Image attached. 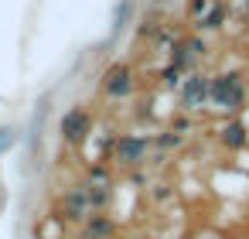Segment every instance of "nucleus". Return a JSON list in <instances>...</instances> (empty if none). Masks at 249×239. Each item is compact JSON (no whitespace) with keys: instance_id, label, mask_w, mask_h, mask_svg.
I'll list each match as a JSON object with an SVG mask.
<instances>
[{"instance_id":"obj_1","label":"nucleus","mask_w":249,"mask_h":239,"mask_svg":"<svg viewBox=\"0 0 249 239\" xmlns=\"http://www.w3.org/2000/svg\"><path fill=\"white\" fill-rule=\"evenodd\" d=\"M246 79L239 72H218L208 75V103L222 113H235L246 106Z\"/></svg>"},{"instance_id":"obj_2","label":"nucleus","mask_w":249,"mask_h":239,"mask_svg":"<svg viewBox=\"0 0 249 239\" xmlns=\"http://www.w3.org/2000/svg\"><path fill=\"white\" fill-rule=\"evenodd\" d=\"M181 103H184V110L198 113V110L208 103V75L191 72L188 79H181Z\"/></svg>"},{"instance_id":"obj_3","label":"nucleus","mask_w":249,"mask_h":239,"mask_svg":"<svg viewBox=\"0 0 249 239\" xmlns=\"http://www.w3.org/2000/svg\"><path fill=\"white\" fill-rule=\"evenodd\" d=\"M103 92H106V99H126L133 92V69L130 65H113L103 79Z\"/></svg>"},{"instance_id":"obj_4","label":"nucleus","mask_w":249,"mask_h":239,"mask_svg":"<svg viewBox=\"0 0 249 239\" xmlns=\"http://www.w3.org/2000/svg\"><path fill=\"white\" fill-rule=\"evenodd\" d=\"M89 130H92V116H89V110L75 106V110H69V113L62 116V137H65L69 144H82V140L89 137Z\"/></svg>"},{"instance_id":"obj_5","label":"nucleus","mask_w":249,"mask_h":239,"mask_svg":"<svg viewBox=\"0 0 249 239\" xmlns=\"http://www.w3.org/2000/svg\"><path fill=\"white\" fill-rule=\"evenodd\" d=\"M143 157H147V137H140V133H123V137L116 140V161H120V164L133 167V164H140Z\"/></svg>"},{"instance_id":"obj_6","label":"nucleus","mask_w":249,"mask_h":239,"mask_svg":"<svg viewBox=\"0 0 249 239\" xmlns=\"http://www.w3.org/2000/svg\"><path fill=\"white\" fill-rule=\"evenodd\" d=\"M222 21H225V4H212V0H208V7L198 14V28L201 31H218Z\"/></svg>"},{"instance_id":"obj_7","label":"nucleus","mask_w":249,"mask_h":239,"mask_svg":"<svg viewBox=\"0 0 249 239\" xmlns=\"http://www.w3.org/2000/svg\"><path fill=\"white\" fill-rule=\"evenodd\" d=\"M218 133H222V144H225V147H232V150H239V147L246 144V127H242V123H235V120H232V123H225Z\"/></svg>"},{"instance_id":"obj_8","label":"nucleus","mask_w":249,"mask_h":239,"mask_svg":"<svg viewBox=\"0 0 249 239\" xmlns=\"http://www.w3.org/2000/svg\"><path fill=\"white\" fill-rule=\"evenodd\" d=\"M109 222L103 219V215H92V222H89V229H86V239H103V236H109Z\"/></svg>"},{"instance_id":"obj_9","label":"nucleus","mask_w":249,"mask_h":239,"mask_svg":"<svg viewBox=\"0 0 249 239\" xmlns=\"http://www.w3.org/2000/svg\"><path fill=\"white\" fill-rule=\"evenodd\" d=\"M188 62H191V52H188V45H184V41H181V45H174V52H171V65L184 72V69H188Z\"/></svg>"},{"instance_id":"obj_10","label":"nucleus","mask_w":249,"mask_h":239,"mask_svg":"<svg viewBox=\"0 0 249 239\" xmlns=\"http://www.w3.org/2000/svg\"><path fill=\"white\" fill-rule=\"evenodd\" d=\"M160 79H164V86H167V89H174V86L181 82V69H174V65H167V69L160 72Z\"/></svg>"},{"instance_id":"obj_11","label":"nucleus","mask_w":249,"mask_h":239,"mask_svg":"<svg viewBox=\"0 0 249 239\" xmlns=\"http://www.w3.org/2000/svg\"><path fill=\"white\" fill-rule=\"evenodd\" d=\"M188 45V52H191V58H198V55H205V41L201 38H191V41H184Z\"/></svg>"},{"instance_id":"obj_12","label":"nucleus","mask_w":249,"mask_h":239,"mask_svg":"<svg viewBox=\"0 0 249 239\" xmlns=\"http://www.w3.org/2000/svg\"><path fill=\"white\" fill-rule=\"evenodd\" d=\"M126 18H130V0H123L120 11H116V28H123V24H126Z\"/></svg>"}]
</instances>
